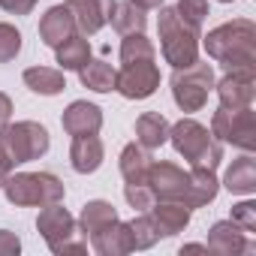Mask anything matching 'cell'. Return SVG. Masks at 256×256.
I'll use <instances>...</instances> for the list:
<instances>
[{
    "instance_id": "obj_14",
    "label": "cell",
    "mask_w": 256,
    "mask_h": 256,
    "mask_svg": "<svg viewBox=\"0 0 256 256\" xmlns=\"http://www.w3.org/2000/svg\"><path fill=\"white\" fill-rule=\"evenodd\" d=\"M64 130L70 136H94L100 126H102V112L94 106V102H84V100H76L66 112H64Z\"/></svg>"
},
{
    "instance_id": "obj_29",
    "label": "cell",
    "mask_w": 256,
    "mask_h": 256,
    "mask_svg": "<svg viewBox=\"0 0 256 256\" xmlns=\"http://www.w3.org/2000/svg\"><path fill=\"white\" fill-rule=\"evenodd\" d=\"M120 60H124V64L154 60V46H151V40L142 36V34H130V36L124 40V46H120Z\"/></svg>"
},
{
    "instance_id": "obj_34",
    "label": "cell",
    "mask_w": 256,
    "mask_h": 256,
    "mask_svg": "<svg viewBox=\"0 0 256 256\" xmlns=\"http://www.w3.org/2000/svg\"><path fill=\"white\" fill-rule=\"evenodd\" d=\"M18 250H22L18 235L10 232V229H0V256H16Z\"/></svg>"
},
{
    "instance_id": "obj_39",
    "label": "cell",
    "mask_w": 256,
    "mask_h": 256,
    "mask_svg": "<svg viewBox=\"0 0 256 256\" xmlns=\"http://www.w3.org/2000/svg\"><path fill=\"white\" fill-rule=\"evenodd\" d=\"M220 4H232V0H220Z\"/></svg>"
},
{
    "instance_id": "obj_35",
    "label": "cell",
    "mask_w": 256,
    "mask_h": 256,
    "mask_svg": "<svg viewBox=\"0 0 256 256\" xmlns=\"http://www.w3.org/2000/svg\"><path fill=\"white\" fill-rule=\"evenodd\" d=\"M0 6L6 12H12V16H28V12H34L36 0H0Z\"/></svg>"
},
{
    "instance_id": "obj_1",
    "label": "cell",
    "mask_w": 256,
    "mask_h": 256,
    "mask_svg": "<svg viewBox=\"0 0 256 256\" xmlns=\"http://www.w3.org/2000/svg\"><path fill=\"white\" fill-rule=\"evenodd\" d=\"M205 52L232 66V70H253L256 64V24L247 18H235L229 24H220L205 36Z\"/></svg>"
},
{
    "instance_id": "obj_26",
    "label": "cell",
    "mask_w": 256,
    "mask_h": 256,
    "mask_svg": "<svg viewBox=\"0 0 256 256\" xmlns=\"http://www.w3.org/2000/svg\"><path fill=\"white\" fill-rule=\"evenodd\" d=\"M114 66L106 64V60H88L82 70H78V78L84 88L96 90V94H106V90H114Z\"/></svg>"
},
{
    "instance_id": "obj_6",
    "label": "cell",
    "mask_w": 256,
    "mask_h": 256,
    "mask_svg": "<svg viewBox=\"0 0 256 256\" xmlns=\"http://www.w3.org/2000/svg\"><path fill=\"white\" fill-rule=\"evenodd\" d=\"M36 229L48 241L52 253H84L88 250L84 241H76V220L66 208H60V202L42 205L36 217Z\"/></svg>"
},
{
    "instance_id": "obj_12",
    "label": "cell",
    "mask_w": 256,
    "mask_h": 256,
    "mask_svg": "<svg viewBox=\"0 0 256 256\" xmlns=\"http://www.w3.org/2000/svg\"><path fill=\"white\" fill-rule=\"evenodd\" d=\"M66 10L84 36H94L112 16L114 0H66Z\"/></svg>"
},
{
    "instance_id": "obj_3",
    "label": "cell",
    "mask_w": 256,
    "mask_h": 256,
    "mask_svg": "<svg viewBox=\"0 0 256 256\" xmlns=\"http://www.w3.org/2000/svg\"><path fill=\"white\" fill-rule=\"evenodd\" d=\"M48 151V130L34 120H22V124H4L0 130V154L10 160V166L18 163H30L36 157H42Z\"/></svg>"
},
{
    "instance_id": "obj_22",
    "label": "cell",
    "mask_w": 256,
    "mask_h": 256,
    "mask_svg": "<svg viewBox=\"0 0 256 256\" xmlns=\"http://www.w3.org/2000/svg\"><path fill=\"white\" fill-rule=\"evenodd\" d=\"M108 22H112V28H114L118 34H124V36H130V34H142V30H145V24H148L145 10H142V6H136L133 0H126V4H114V10H112Z\"/></svg>"
},
{
    "instance_id": "obj_13",
    "label": "cell",
    "mask_w": 256,
    "mask_h": 256,
    "mask_svg": "<svg viewBox=\"0 0 256 256\" xmlns=\"http://www.w3.org/2000/svg\"><path fill=\"white\" fill-rule=\"evenodd\" d=\"M247 232L244 229H238L232 220H220V223H214L211 226V232H208V250L211 253H220V256H232V253H250L253 250V244L244 238Z\"/></svg>"
},
{
    "instance_id": "obj_38",
    "label": "cell",
    "mask_w": 256,
    "mask_h": 256,
    "mask_svg": "<svg viewBox=\"0 0 256 256\" xmlns=\"http://www.w3.org/2000/svg\"><path fill=\"white\" fill-rule=\"evenodd\" d=\"M133 4L142 10H157V6H163V0H133Z\"/></svg>"
},
{
    "instance_id": "obj_32",
    "label": "cell",
    "mask_w": 256,
    "mask_h": 256,
    "mask_svg": "<svg viewBox=\"0 0 256 256\" xmlns=\"http://www.w3.org/2000/svg\"><path fill=\"white\" fill-rule=\"evenodd\" d=\"M18 52H22V34L12 24L0 22V64H10Z\"/></svg>"
},
{
    "instance_id": "obj_15",
    "label": "cell",
    "mask_w": 256,
    "mask_h": 256,
    "mask_svg": "<svg viewBox=\"0 0 256 256\" xmlns=\"http://www.w3.org/2000/svg\"><path fill=\"white\" fill-rule=\"evenodd\" d=\"M72 34H76V22H72L66 4H64V6H52V10L42 16V22H40V36H42V42H46L48 48H58V46H60L64 40H70Z\"/></svg>"
},
{
    "instance_id": "obj_18",
    "label": "cell",
    "mask_w": 256,
    "mask_h": 256,
    "mask_svg": "<svg viewBox=\"0 0 256 256\" xmlns=\"http://www.w3.org/2000/svg\"><path fill=\"white\" fill-rule=\"evenodd\" d=\"M70 163L76 172L88 175V172H96L100 163H102V142L94 136H76L72 139V148H70Z\"/></svg>"
},
{
    "instance_id": "obj_31",
    "label": "cell",
    "mask_w": 256,
    "mask_h": 256,
    "mask_svg": "<svg viewBox=\"0 0 256 256\" xmlns=\"http://www.w3.org/2000/svg\"><path fill=\"white\" fill-rule=\"evenodd\" d=\"M124 196H126V202H130L133 208H139V211H148V208H154V202H157V196H154V190L148 187V181H133V184H126V187H124Z\"/></svg>"
},
{
    "instance_id": "obj_37",
    "label": "cell",
    "mask_w": 256,
    "mask_h": 256,
    "mask_svg": "<svg viewBox=\"0 0 256 256\" xmlns=\"http://www.w3.org/2000/svg\"><path fill=\"white\" fill-rule=\"evenodd\" d=\"M10 172H12V166H10V160L0 154V187L6 184V178H10Z\"/></svg>"
},
{
    "instance_id": "obj_36",
    "label": "cell",
    "mask_w": 256,
    "mask_h": 256,
    "mask_svg": "<svg viewBox=\"0 0 256 256\" xmlns=\"http://www.w3.org/2000/svg\"><path fill=\"white\" fill-rule=\"evenodd\" d=\"M10 114H12V102H10L6 94H0V126L10 120Z\"/></svg>"
},
{
    "instance_id": "obj_24",
    "label": "cell",
    "mask_w": 256,
    "mask_h": 256,
    "mask_svg": "<svg viewBox=\"0 0 256 256\" xmlns=\"http://www.w3.org/2000/svg\"><path fill=\"white\" fill-rule=\"evenodd\" d=\"M54 52H58L60 70H82V66L90 60V46H88V36H84V34H72V36L64 40Z\"/></svg>"
},
{
    "instance_id": "obj_4",
    "label": "cell",
    "mask_w": 256,
    "mask_h": 256,
    "mask_svg": "<svg viewBox=\"0 0 256 256\" xmlns=\"http://www.w3.org/2000/svg\"><path fill=\"white\" fill-rule=\"evenodd\" d=\"M160 40H163V58L175 70H184L199 60V34L190 30L175 10H160Z\"/></svg>"
},
{
    "instance_id": "obj_17",
    "label": "cell",
    "mask_w": 256,
    "mask_h": 256,
    "mask_svg": "<svg viewBox=\"0 0 256 256\" xmlns=\"http://www.w3.org/2000/svg\"><path fill=\"white\" fill-rule=\"evenodd\" d=\"M90 247L102 256H120V253H130V232H126V223L120 220H112L108 226L96 229L90 235Z\"/></svg>"
},
{
    "instance_id": "obj_9",
    "label": "cell",
    "mask_w": 256,
    "mask_h": 256,
    "mask_svg": "<svg viewBox=\"0 0 256 256\" xmlns=\"http://www.w3.org/2000/svg\"><path fill=\"white\" fill-rule=\"evenodd\" d=\"M160 88V70L154 60H136L124 64V70L114 72V90H120L126 100H145Z\"/></svg>"
},
{
    "instance_id": "obj_5",
    "label": "cell",
    "mask_w": 256,
    "mask_h": 256,
    "mask_svg": "<svg viewBox=\"0 0 256 256\" xmlns=\"http://www.w3.org/2000/svg\"><path fill=\"white\" fill-rule=\"evenodd\" d=\"M4 193L12 205H52L64 199V184L48 172H22L6 178Z\"/></svg>"
},
{
    "instance_id": "obj_8",
    "label": "cell",
    "mask_w": 256,
    "mask_h": 256,
    "mask_svg": "<svg viewBox=\"0 0 256 256\" xmlns=\"http://www.w3.org/2000/svg\"><path fill=\"white\" fill-rule=\"evenodd\" d=\"M214 84V70L208 64H190L172 76V96L184 112H199Z\"/></svg>"
},
{
    "instance_id": "obj_27",
    "label": "cell",
    "mask_w": 256,
    "mask_h": 256,
    "mask_svg": "<svg viewBox=\"0 0 256 256\" xmlns=\"http://www.w3.org/2000/svg\"><path fill=\"white\" fill-rule=\"evenodd\" d=\"M112 220H118V211H114L108 202H102V199L88 202V205L82 208V229H84V235H94L96 229L108 226Z\"/></svg>"
},
{
    "instance_id": "obj_21",
    "label": "cell",
    "mask_w": 256,
    "mask_h": 256,
    "mask_svg": "<svg viewBox=\"0 0 256 256\" xmlns=\"http://www.w3.org/2000/svg\"><path fill=\"white\" fill-rule=\"evenodd\" d=\"M136 139L145 151H154L160 148L166 139H169V120L160 114V112H148L136 120Z\"/></svg>"
},
{
    "instance_id": "obj_30",
    "label": "cell",
    "mask_w": 256,
    "mask_h": 256,
    "mask_svg": "<svg viewBox=\"0 0 256 256\" xmlns=\"http://www.w3.org/2000/svg\"><path fill=\"white\" fill-rule=\"evenodd\" d=\"M175 12H178V18H181L190 30L199 34L202 22H205V16H208V0H178Z\"/></svg>"
},
{
    "instance_id": "obj_7",
    "label": "cell",
    "mask_w": 256,
    "mask_h": 256,
    "mask_svg": "<svg viewBox=\"0 0 256 256\" xmlns=\"http://www.w3.org/2000/svg\"><path fill=\"white\" fill-rule=\"evenodd\" d=\"M211 136H217V142H229L241 151H253L256 148V112L250 106L244 108H217L211 118Z\"/></svg>"
},
{
    "instance_id": "obj_2",
    "label": "cell",
    "mask_w": 256,
    "mask_h": 256,
    "mask_svg": "<svg viewBox=\"0 0 256 256\" xmlns=\"http://www.w3.org/2000/svg\"><path fill=\"white\" fill-rule=\"evenodd\" d=\"M169 139L175 145V151L190 163V166H202V169H217L223 160V145L205 130L196 120H178L175 126H169Z\"/></svg>"
},
{
    "instance_id": "obj_28",
    "label": "cell",
    "mask_w": 256,
    "mask_h": 256,
    "mask_svg": "<svg viewBox=\"0 0 256 256\" xmlns=\"http://www.w3.org/2000/svg\"><path fill=\"white\" fill-rule=\"evenodd\" d=\"M126 232H130V247H133V250H148V247L160 238V232H157V226H154L151 217H136V220H130V223H126Z\"/></svg>"
},
{
    "instance_id": "obj_20",
    "label": "cell",
    "mask_w": 256,
    "mask_h": 256,
    "mask_svg": "<svg viewBox=\"0 0 256 256\" xmlns=\"http://www.w3.org/2000/svg\"><path fill=\"white\" fill-rule=\"evenodd\" d=\"M226 190L229 193H238V196H250L256 190V160L250 154L232 160V166L226 169V178H223Z\"/></svg>"
},
{
    "instance_id": "obj_25",
    "label": "cell",
    "mask_w": 256,
    "mask_h": 256,
    "mask_svg": "<svg viewBox=\"0 0 256 256\" xmlns=\"http://www.w3.org/2000/svg\"><path fill=\"white\" fill-rule=\"evenodd\" d=\"M148 166H151V157L142 145H126L120 151V175L126 178V184H133V181H145L148 178Z\"/></svg>"
},
{
    "instance_id": "obj_19",
    "label": "cell",
    "mask_w": 256,
    "mask_h": 256,
    "mask_svg": "<svg viewBox=\"0 0 256 256\" xmlns=\"http://www.w3.org/2000/svg\"><path fill=\"white\" fill-rule=\"evenodd\" d=\"M151 220H154V226H157L160 235H178L190 223V208L184 202H163L160 199V205L154 208Z\"/></svg>"
},
{
    "instance_id": "obj_16",
    "label": "cell",
    "mask_w": 256,
    "mask_h": 256,
    "mask_svg": "<svg viewBox=\"0 0 256 256\" xmlns=\"http://www.w3.org/2000/svg\"><path fill=\"white\" fill-rule=\"evenodd\" d=\"M220 184L214 178V169H202V166H193L187 172V196H184V205L187 208H202L208 202H214Z\"/></svg>"
},
{
    "instance_id": "obj_11",
    "label": "cell",
    "mask_w": 256,
    "mask_h": 256,
    "mask_svg": "<svg viewBox=\"0 0 256 256\" xmlns=\"http://www.w3.org/2000/svg\"><path fill=\"white\" fill-rule=\"evenodd\" d=\"M217 96H220L223 108H244V106H250L253 96H256V76H253V70H232L217 84Z\"/></svg>"
},
{
    "instance_id": "obj_10",
    "label": "cell",
    "mask_w": 256,
    "mask_h": 256,
    "mask_svg": "<svg viewBox=\"0 0 256 256\" xmlns=\"http://www.w3.org/2000/svg\"><path fill=\"white\" fill-rule=\"evenodd\" d=\"M148 187L163 202H184L187 196V172L172 163H151L148 166Z\"/></svg>"
},
{
    "instance_id": "obj_33",
    "label": "cell",
    "mask_w": 256,
    "mask_h": 256,
    "mask_svg": "<svg viewBox=\"0 0 256 256\" xmlns=\"http://www.w3.org/2000/svg\"><path fill=\"white\" fill-rule=\"evenodd\" d=\"M238 229H244L247 235L256 232V202H238L232 205V217H229Z\"/></svg>"
},
{
    "instance_id": "obj_23",
    "label": "cell",
    "mask_w": 256,
    "mask_h": 256,
    "mask_svg": "<svg viewBox=\"0 0 256 256\" xmlns=\"http://www.w3.org/2000/svg\"><path fill=\"white\" fill-rule=\"evenodd\" d=\"M24 84L34 94H42V96H54V94H60L66 88L64 72L52 70V66H30V70H24Z\"/></svg>"
}]
</instances>
